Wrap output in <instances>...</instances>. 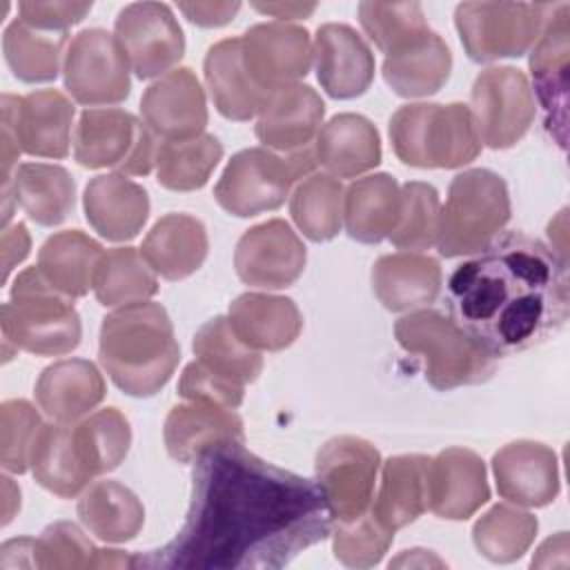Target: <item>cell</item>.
Here are the masks:
<instances>
[{"instance_id":"1","label":"cell","mask_w":570,"mask_h":570,"mask_svg":"<svg viewBox=\"0 0 570 570\" xmlns=\"http://www.w3.org/2000/svg\"><path fill=\"white\" fill-rule=\"evenodd\" d=\"M330 532L332 512L316 481L225 441L194 459L183 528L163 548L134 554V568H283Z\"/></svg>"},{"instance_id":"2","label":"cell","mask_w":570,"mask_h":570,"mask_svg":"<svg viewBox=\"0 0 570 570\" xmlns=\"http://www.w3.org/2000/svg\"><path fill=\"white\" fill-rule=\"evenodd\" d=\"M445 294L452 321L494 358L554 334L570 309L566 261L521 232L456 265Z\"/></svg>"},{"instance_id":"3","label":"cell","mask_w":570,"mask_h":570,"mask_svg":"<svg viewBox=\"0 0 570 570\" xmlns=\"http://www.w3.org/2000/svg\"><path fill=\"white\" fill-rule=\"evenodd\" d=\"M98 358L118 390L154 396L171 379L180 347L160 303H134L107 314L100 325Z\"/></svg>"},{"instance_id":"4","label":"cell","mask_w":570,"mask_h":570,"mask_svg":"<svg viewBox=\"0 0 570 570\" xmlns=\"http://www.w3.org/2000/svg\"><path fill=\"white\" fill-rule=\"evenodd\" d=\"M392 149L421 169H456L481 154L470 107L463 102L403 105L390 118Z\"/></svg>"},{"instance_id":"5","label":"cell","mask_w":570,"mask_h":570,"mask_svg":"<svg viewBox=\"0 0 570 570\" xmlns=\"http://www.w3.org/2000/svg\"><path fill=\"white\" fill-rule=\"evenodd\" d=\"M2 336L16 350L62 356L80 345L82 325L71 298L56 292L33 265L18 274L2 305Z\"/></svg>"},{"instance_id":"6","label":"cell","mask_w":570,"mask_h":570,"mask_svg":"<svg viewBox=\"0 0 570 570\" xmlns=\"http://www.w3.org/2000/svg\"><path fill=\"white\" fill-rule=\"evenodd\" d=\"M399 345L423 361L425 381L441 390L483 383L494 374V356L436 309H414L396 321Z\"/></svg>"},{"instance_id":"7","label":"cell","mask_w":570,"mask_h":570,"mask_svg":"<svg viewBox=\"0 0 570 570\" xmlns=\"http://www.w3.org/2000/svg\"><path fill=\"white\" fill-rule=\"evenodd\" d=\"M508 220L505 180L490 169H465L452 178L441 207L436 249L445 258L483 252Z\"/></svg>"},{"instance_id":"8","label":"cell","mask_w":570,"mask_h":570,"mask_svg":"<svg viewBox=\"0 0 570 570\" xmlns=\"http://www.w3.org/2000/svg\"><path fill=\"white\" fill-rule=\"evenodd\" d=\"M314 147L292 154H276L267 147L243 149L223 169L214 198L232 216L249 218L278 209L294 183L314 174Z\"/></svg>"},{"instance_id":"9","label":"cell","mask_w":570,"mask_h":570,"mask_svg":"<svg viewBox=\"0 0 570 570\" xmlns=\"http://www.w3.org/2000/svg\"><path fill=\"white\" fill-rule=\"evenodd\" d=\"M552 4L541 2H463L454 24L470 60L519 58L534 47Z\"/></svg>"},{"instance_id":"10","label":"cell","mask_w":570,"mask_h":570,"mask_svg":"<svg viewBox=\"0 0 570 570\" xmlns=\"http://www.w3.org/2000/svg\"><path fill=\"white\" fill-rule=\"evenodd\" d=\"M156 138L122 109H85L73 129V158L89 169L147 176L156 163Z\"/></svg>"},{"instance_id":"11","label":"cell","mask_w":570,"mask_h":570,"mask_svg":"<svg viewBox=\"0 0 570 570\" xmlns=\"http://www.w3.org/2000/svg\"><path fill=\"white\" fill-rule=\"evenodd\" d=\"M470 114L481 145L508 149L530 129L537 107L523 71L517 67H490L472 85Z\"/></svg>"},{"instance_id":"12","label":"cell","mask_w":570,"mask_h":570,"mask_svg":"<svg viewBox=\"0 0 570 570\" xmlns=\"http://www.w3.org/2000/svg\"><path fill=\"white\" fill-rule=\"evenodd\" d=\"M129 71L116 36L98 27L76 33L62 58L65 89L87 107L127 100L131 91Z\"/></svg>"},{"instance_id":"13","label":"cell","mask_w":570,"mask_h":570,"mask_svg":"<svg viewBox=\"0 0 570 570\" xmlns=\"http://www.w3.org/2000/svg\"><path fill=\"white\" fill-rule=\"evenodd\" d=\"M379 465V450L358 436H336L318 450L316 483L334 521L352 523L367 514Z\"/></svg>"},{"instance_id":"14","label":"cell","mask_w":570,"mask_h":570,"mask_svg":"<svg viewBox=\"0 0 570 570\" xmlns=\"http://www.w3.org/2000/svg\"><path fill=\"white\" fill-rule=\"evenodd\" d=\"M114 31L129 69L140 80L174 71L185 56L183 29L163 2L127 4L118 13Z\"/></svg>"},{"instance_id":"15","label":"cell","mask_w":570,"mask_h":570,"mask_svg":"<svg viewBox=\"0 0 570 570\" xmlns=\"http://www.w3.org/2000/svg\"><path fill=\"white\" fill-rule=\"evenodd\" d=\"M243 67L252 82L272 94L296 85L309 73L314 47L307 29L287 22H261L249 27L243 38Z\"/></svg>"},{"instance_id":"16","label":"cell","mask_w":570,"mask_h":570,"mask_svg":"<svg viewBox=\"0 0 570 570\" xmlns=\"http://www.w3.org/2000/svg\"><path fill=\"white\" fill-rule=\"evenodd\" d=\"M307 252L296 232L283 220L272 218L249 227L236 243L234 267L245 285L283 289L298 281L305 269Z\"/></svg>"},{"instance_id":"17","label":"cell","mask_w":570,"mask_h":570,"mask_svg":"<svg viewBox=\"0 0 570 570\" xmlns=\"http://www.w3.org/2000/svg\"><path fill=\"white\" fill-rule=\"evenodd\" d=\"M73 105L56 89L31 91L22 98L2 96V129L20 151L38 158H65L71 142Z\"/></svg>"},{"instance_id":"18","label":"cell","mask_w":570,"mask_h":570,"mask_svg":"<svg viewBox=\"0 0 570 570\" xmlns=\"http://www.w3.org/2000/svg\"><path fill=\"white\" fill-rule=\"evenodd\" d=\"M570 4H552L541 36L530 53L534 94L546 114V129L554 142L566 147L568 129V56H570Z\"/></svg>"},{"instance_id":"19","label":"cell","mask_w":570,"mask_h":570,"mask_svg":"<svg viewBox=\"0 0 570 570\" xmlns=\"http://www.w3.org/2000/svg\"><path fill=\"white\" fill-rule=\"evenodd\" d=\"M142 120L154 136L187 140L205 134V91L189 67H178L149 85L140 98Z\"/></svg>"},{"instance_id":"20","label":"cell","mask_w":570,"mask_h":570,"mask_svg":"<svg viewBox=\"0 0 570 570\" xmlns=\"http://www.w3.org/2000/svg\"><path fill=\"white\" fill-rule=\"evenodd\" d=\"M490 499L485 465L465 448H448L428 463V510L439 519L465 521Z\"/></svg>"},{"instance_id":"21","label":"cell","mask_w":570,"mask_h":570,"mask_svg":"<svg viewBox=\"0 0 570 570\" xmlns=\"http://www.w3.org/2000/svg\"><path fill=\"white\" fill-rule=\"evenodd\" d=\"M312 47L316 78L327 96L350 100L370 89L374 80V56L352 27L336 22L321 24Z\"/></svg>"},{"instance_id":"22","label":"cell","mask_w":570,"mask_h":570,"mask_svg":"<svg viewBox=\"0 0 570 570\" xmlns=\"http://www.w3.org/2000/svg\"><path fill=\"white\" fill-rule=\"evenodd\" d=\"M323 116L325 105L309 85H287L267 96L256 118V138L272 151H301L316 140Z\"/></svg>"},{"instance_id":"23","label":"cell","mask_w":570,"mask_h":570,"mask_svg":"<svg viewBox=\"0 0 570 570\" xmlns=\"http://www.w3.org/2000/svg\"><path fill=\"white\" fill-rule=\"evenodd\" d=\"M492 470L503 499L525 508H543L559 494L557 454L537 441H512L503 445Z\"/></svg>"},{"instance_id":"24","label":"cell","mask_w":570,"mask_h":570,"mask_svg":"<svg viewBox=\"0 0 570 570\" xmlns=\"http://www.w3.org/2000/svg\"><path fill=\"white\" fill-rule=\"evenodd\" d=\"M82 207L94 232L111 243L136 238L149 218V196L145 187L125 178V174L91 178L85 187Z\"/></svg>"},{"instance_id":"25","label":"cell","mask_w":570,"mask_h":570,"mask_svg":"<svg viewBox=\"0 0 570 570\" xmlns=\"http://www.w3.org/2000/svg\"><path fill=\"white\" fill-rule=\"evenodd\" d=\"M105 399V379L91 361L67 358L42 370L36 383L40 410L56 423H76Z\"/></svg>"},{"instance_id":"26","label":"cell","mask_w":570,"mask_h":570,"mask_svg":"<svg viewBox=\"0 0 570 570\" xmlns=\"http://www.w3.org/2000/svg\"><path fill=\"white\" fill-rule=\"evenodd\" d=\"M227 321L236 336L256 352H281L289 347L303 330V316L292 298L256 292L234 298Z\"/></svg>"},{"instance_id":"27","label":"cell","mask_w":570,"mask_h":570,"mask_svg":"<svg viewBox=\"0 0 570 570\" xmlns=\"http://www.w3.org/2000/svg\"><path fill=\"white\" fill-rule=\"evenodd\" d=\"M225 441L245 443L243 421L234 410L205 401H191L169 410L165 445L174 461L191 463L205 448Z\"/></svg>"},{"instance_id":"28","label":"cell","mask_w":570,"mask_h":570,"mask_svg":"<svg viewBox=\"0 0 570 570\" xmlns=\"http://www.w3.org/2000/svg\"><path fill=\"white\" fill-rule=\"evenodd\" d=\"M441 265L419 252L381 256L372 267V289L390 312H407L436 301L441 292Z\"/></svg>"},{"instance_id":"29","label":"cell","mask_w":570,"mask_h":570,"mask_svg":"<svg viewBox=\"0 0 570 570\" xmlns=\"http://www.w3.org/2000/svg\"><path fill=\"white\" fill-rule=\"evenodd\" d=\"M207 247V229L198 218L167 214L145 236L140 254L156 276L183 281L205 263Z\"/></svg>"},{"instance_id":"30","label":"cell","mask_w":570,"mask_h":570,"mask_svg":"<svg viewBox=\"0 0 570 570\" xmlns=\"http://www.w3.org/2000/svg\"><path fill=\"white\" fill-rule=\"evenodd\" d=\"M314 154L325 174L356 178L381 163V138L365 116L338 114L321 127Z\"/></svg>"},{"instance_id":"31","label":"cell","mask_w":570,"mask_h":570,"mask_svg":"<svg viewBox=\"0 0 570 570\" xmlns=\"http://www.w3.org/2000/svg\"><path fill=\"white\" fill-rule=\"evenodd\" d=\"M205 85L218 114L236 122L256 118L269 96L247 76L240 38H225L209 47L205 56Z\"/></svg>"},{"instance_id":"32","label":"cell","mask_w":570,"mask_h":570,"mask_svg":"<svg viewBox=\"0 0 570 570\" xmlns=\"http://www.w3.org/2000/svg\"><path fill=\"white\" fill-rule=\"evenodd\" d=\"M450 71L452 53L445 40L432 29L383 60V80L396 96L403 98H423L436 94L448 82Z\"/></svg>"},{"instance_id":"33","label":"cell","mask_w":570,"mask_h":570,"mask_svg":"<svg viewBox=\"0 0 570 570\" xmlns=\"http://www.w3.org/2000/svg\"><path fill=\"white\" fill-rule=\"evenodd\" d=\"M428 463L423 454H401L383 463L381 488L370 514L390 532L416 521L428 510Z\"/></svg>"},{"instance_id":"34","label":"cell","mask_w":570,"mask_h":570,"mask_svg":"<svg viewBox=\"0 0 570 570\" xmlns=\"http://www.w3.org/2000/svg\"><path fill=\"white\" fill-rule=\"evenodd\" d=\"M401 214V187L390 174H372L345 189L343 225L358 243H381L392 234Z\"/></svg>"},{"instance_id":"35","label":"cell","mask_w":570,"mask_h":570,"mask_svg":"<svg viewBox=\"0 0 570 570\" xmlns=\"http://www.w3.org/2000/svg\"><path fill=\"white\" fill-rule=\"evenodd\" d=\"M102 245L80 229H65L49 236L38 252V269L42 278L62 296L80 298L94 285V274Z\"/></svg>"},{"instance_id":"36","label":"cell","mask_w":570,"mask_h":570,"mask_svg":"<svg viewBox=\"0 0 570 570\" xmlns=\"http://www.w3.org/2000/svg\"><path fill=\"white\" fill-rule=\"evenodd\" d=\"M82 525L107 543L134 539L145 523V508L138 497L118 481H96L78 499Z\"/></svg>"},{"instance_id":"37","label":"cell","mask_w":570,"mask_h":570,"mask_svg":"<svg viewBox=\"0 0 570 570\" xmlns=\"http://www.w3.org/2000/svg\"><path fill=\"white\" fill-rule=\"evenodd\" d=\"M13 198L33 223L53 227L73 212L76 183L60 165L24 163L13 176Z\"/></svg>"},{"instance_id":"38","label":"cell","mask_w":570,"mask_h":570,"mask_svg":"<svg viewBox=\"0 0 570 570\" xmlns=\"http://www.w3.org/2000/svg\"><path fill=\"white\" fill-rule=\"evenodd\" d=\"M29 566L36 568H134V554L96 548L78 525L58 521L29 539Z\"/></svg>"},{"instance_id":"39","label":"cell","mask_w":570,"mask_h":570,"mask_svg":"<svg viewBox=\"0 0 570 570\" xmlns=\"http://www.w3.org/2000/svg\"><path fill=\"white\" fill-rule=\"evenodd\" d=\"M73 450L89 479L118 468L131 445V428L118 407L94 412L80 423H71Z\"/></svg>"},{"instance_id":"40","label":"cell","mask_w":570,"mask_h":570,"mask_svg":"<svg viewBox=\"0 0 570 570\" xmlns=\"http://www.w3.org/2000/svg\"><path fill=\"white\" fill-rule=\"evenodd\" d=\"M91 289L100 305L125 307L149 301L158 292V278L138 249L114 247L100 256Z\"/></svg>"},{"instance_id":"41","label":"cell","mask_w":570,"mask_h":570,"mask_svg":"<svg viewBox=\"0 0 570 570\" xmlns=\"http://www.w3.org/2000/svg\"><path fill=\"white\" fill-rule=\"evenodd\" d=\"M194 354L200 365L220 379L247 385L258 379L263 370L261 352L243 343L232 330L227 316L209 318L194 336Z\"/></svg>"},{"instance_id":"42","label":"cell","mask_w":570,"mask_h":570,"mask_svg":"<svg viewBox=\"0 0 570 570\" xmlns=\"http://www.w3.org/2000/svg\"><path fill=\"white\" fill-rule=\"evenodd\" d=\"M31 472L45 490L58 494L60 499H73L87 488L91 479L78 463L71 423L53 421L42 425L31 454Z\"/></svg>"},{"instance_id":"43","label":"cell","mask_w":570,"mask_h":570,"mask_svg":"<svg viewBox=\"0 0 570 570\" xmlns=\"http://www.w3.org/2000/svg\"><path fill=\"white\" fill-rule=\"evenodd\" d=\"M223 158V145L212 134L187 140H163L156 149V180L171 191L200 189Z\"/></svg>"},{"instance_id":"44","label":"cell","mask_w":570,"mask_h":570,"mask_svg":"<svg viewBox=\"0 0 570 570\" xmlns=\"http://www.w3.org/2000/svg\"><path fill=\"white\" fill-rule=\"evenodd\" d=\"M67 33H45L13 20L2 36V51L11 73L22 82H51L67 51Z\"/></svg>"},{"instance_id":"45","label":"cell","mask_w":570,"mask_h":570,"mask_svg":"<svg viewBox=\"0 0 570 570\" xmlns=\"http://www.w3.org/2000/svg\"><path fill=\"white\" fill-rule=\"evenodd\" d=\"M345 189L330 174H309L298 183L289 200V214L305 238L332 240L343 227Z\"/></svg>"},{"instance_id":"46","label":"cell","mask_w":570,"mask_h":570,"mask_svg":"<svg viewBox=\"0 0 570 570\" xmlns=\"http://www.w3.org/2000/svg\"><path fill=\"white\" fill-rule=\"evenodd\" d=\"M537 528L534 514L512 505H494L474 523L472 541L479 554L492 563H510L528 552Z\"/></svg>"},{"instance_id":"47","label":"cell","mask_w":570,"mask_h":570,"mask_svg":"<svg viewBox=\"0 0 570 570\" xmlns=\"http://www.w3.org/2000/svg\"><path fill=\"white\" fill-rule=\"evenodd\" d=\"M439 191L428 183H405L401 187V214L387 236L399 249L421 252L436 245L439 234Z\"/></svg>"},{"instance_id":"48","label":"cell","mask_w":570,"mask_h":570,"mask_svg":"<svg viewBox=\"0 0 570 570\" xmlns=\"http://www.w3.org/2000/svg\"><path fill=\"white\" fill-rule=\"evenodd\" d=\"M358 22L367 38L385 56L394 53L430 29L419 2H361Z\"/></svg>"},{"instance_id":"49","label":"cell","mask_w":570,"mask_h":570,"mask_svg":"<svg viewBox=\"0 0 570 570\" xmlns=\"http://www.w3.org/2000/svg\"><path fill=\"white\" fill-rule=\"evenodd\" d=\"M42 419L31 403L22 399L4 401L0 407L2 434V468L13 474H24L31 468V454L42 430Z\"/></svg>"},{"instance_id":"50","label":"cell","mask_w":570,"mask_h":570,"mask_svg":"<svg viewBox=\"0 0 570 570\" xmlns=\"http://www.w3.org/2000/svg\"><path fill=\"white\" fill-rule=\"evenodd\" d=\"M394 532L385 530L367 510L352 523H338L334 532V557L350 568H370L383 559Z\"/></svg>"},{"instance_id":"51","label":"cell","mask_w":570,"mask_h":570,"mask_svg":"<svg viewBox=\"0 0 570 570\" xmlns=\"http://www.w3.org/2000/svg\"><path fill=\"white\" fill-rule=\"evenodd\" d=\"M178 394L189 401H205V403H214V405H220L227 410H236L243 403L245 387L216 376L205 365L194 361L180 374Z\"/></svg>"},{"instance_id":"52","label":"cell","mask_w":570,"mask_h":570,"mask_svg":"<svg viewBox=\"0 0 570 570\" xmlns=\"http://www.w3.org/2000/svg\"><path fill=\"white\" fill-rule=\"evenodd\" d=\"M91 2H20L18 13L24 24H29L36 31L45 33H67L69 27L85 20V16L91 11Z\"/></svg>"},{"instance_id":"53","label":"cell","mask_w":570,"mask_h":570,"mask_svg":"<svg viewBox=\"0 0 570 570\" xmlns=\"http://www.w3.org/2000/svg\"><path fill=\"white\" fill-rule=\"evenodd\" d=\"M178 9L198 27H223L234 20L240 2H180Z\"/></svg>"},{"instance_id":"54","label":"cell","mask_w":570,"mask_h":570,"mask_svg":"<svg viewBox=\"0 0 570 570\" xmlns=\"http://www.w3.org/2000/svg\"><path fill=\"white\" fill-rule=\"evenodd\" d=\"M29 254V234L22 223H16L13 227H4L2 234V258H4V278L9 276L11 267L20 263Z\"/></svg>"},{"instance_id":"55","label":"cell","mask_w":570,"mask_h":570,"mask_svg":"<svg viewBox=\"0 0 570 570\" xmlns=\"http://www.w3.org/2000/svg\"><path fill=\"white\" fill-rule=\"evenodd\" d=\"M256 11L261 13H269L274 18L281 20H298V18H307L314 13L316 4H301V2H274V4H254Z\"/></svg>"}]
</instances>
